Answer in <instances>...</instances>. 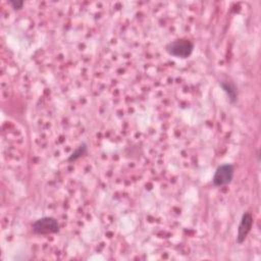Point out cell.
Wrapping results in <instances>:
<instances>
[{
  "mask_svg": "<svg viewBox=\"0 0 261 261\" xmlns=\"http://www.w3.org/2000/svg\"><path fill=\"white\" fill-rule=\"evenodd\" d=\"M165 50L171 56L177 58H188L194 51V44L188 39H177L168 43Z\"/></svg>",
  "mask_w": 261,
  "mask_h": 261,
  "instance_id": "6da1fadb",
  "label": "cell"
},
{
  "mask_svg": "<svg viewBox=\"0 0 261 261\" xmlns=\"http://www.w3.org/2000/svg\"><path fill=\"white\" fill-rule=\"evenodd\" d=\"M59 223L52 216H44L35 220L32 224V229L36 234L46 236L59 231Z\"/></svg>",
  "mask_w": 261,
  "mask_h": 261,
  "instance_id": "7a4b0ae2",
  "label": "cell"
},
{
  "mask_svg": "<svg viewBox=\"0 0 261 261\" xmlns=\"http://www.w3.org/2000/svg\"><path fill=\"white\" fill-rule=\"evenodd\" d=\"M234 175V167L232 164L224 163L219 165L212 177V182L215 187H223L229 185Z\"/></svg>",
  "mask_w": 261,
  "mask_h": 261,
  "instance_id": "3957f363",
  "label": "cell"
},
{
  "mask_svg": "<svg viewBox=\"0 0 261 261\" xmlns=\"http://www.w3.org/2000/svg\"><path fill=\"white\" fill-rule=\"evenodd\" d=\"M253 226V215L250 212L243 213L237 232V243L243 244Z\"/></svg>",
  "mask_w": 261,
  "mask_h": 261,
  "instance_id": "277c9868",
  "label": "cell"
},
{
  "mask_svg": "<svg viewBox=\"0 0 261 261\" xmlns=\"http://www.w3.org/2000/svg\"><path fill=\"white\" fill-rule=\"evenodd\" d=\"M220 87L222 88V90L224 91V93L226 94L228 101L231 104H236L238 102V98H239V91L238 88L236 87V85L231 82H227V81H222L219 83Z\"/></svg>",
  "mask_w": 261,
  "mask_h": 261,
  "instance_id": "5b68a950",
  "label": "cell"
},
{
  "mask_svg": "<svg viewBox=\"0 0 261 261\" xmlns=\"http://www.w3.org/2000/svg\"><path fill=\"white\" fill-rule=\"evenodd\" d=\"M88 152V146L86 143H81L72 152L71 154L68 156L67 161L68 162H74L76 160H79L80 158H82L83 156H85Z\"/></svg>",
  "mask_w": 261,
  "mask_h": 261,
  "instance_id": "8992f818",
  "label": "cell"
},
{
  "mask_svg": "<svg viewBox=\"0 0 261 261\" xmlns=\"http://www.w3.org/2000/svg\"><path fill=\"white\" fill-rule=\"evenodd\" d=\"M9 4L11 5L12 8L14 9H20L23 6V1H10Z\"/></svg>",
  "mask_w": 261,
  "mask_h": 261,
  "instance_id": "52a82bcc",
  "label": "cell"
}]
</instances>
